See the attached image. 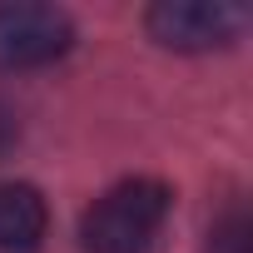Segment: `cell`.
Segmentation results:
<instances>
[{"label":"cell","instance_id":"obj_2","mask_svg":"<svg viewBox=\"0 0 253 253\" xmlns=\"http://www.w3.org/2000/svg\"><path fill=\"white\" fill-rule=\"evenodd\" d=\"M149 35L164 50H184V55H204V50H223L248 30V10L228 5V0H164L144 15Z\"/></svg>","mask_w":253,"mask_h":253},{"label":"cell","instance_id":"obj_1","mask_svg":"<svg viewBox=\"0 0 253 253\" xmlns=\"http://www.w3.org/2000/svg\"><path fill=\"white\" fill-rule=\"evenodd\" d=\"M174 209L169 184L159 179H124L104 189L84 218H80V248L84 253H149L164 233V218Z\"/></svg>","mask_w":253,"mask_h":253},{"label":"cell","instance_id":"obj_6","mask_svg":"<svg viewBox=\"0 0 253 253\" xmlns=\"http://www.w3.org/2000/svg\"><path fill=\"white\" fill-rule=\"evenodd\" d=\"M15 139H20V119H15V109L5 99H0V159L15 149Z\"/></svg>","mask_w":253,"mask_h":253},{"label":"cell","instance_id":"obj_3","mask_svg":"<svg viewBox=\"0 0 253 253\" xmlns=\"http://www.w3.org/2000/svg\"><path fill=\"white\" fill-rule=\"evenodd\" d=\"M75 20L60 5H0V70H40L70 55Z\"/></svg>","mask_w":253,"mask_h":253},{"label":"cell","instance_id":"obj_4","mask_svg":"<svg viewBox=\"0 0 253 253\" xmlns=\"http://www.w3.org/2000/svg\"><path fill=\"white\" fill-rule=\"evenodd\" d=\"M50 233V209L35 184H0V253H35Z\"/></svg>","mask_w":253,"mask_h":253},{"label":"cell","instance_id":"obj_5","mask_svg":"<svg viewBox=\"0 0 253 253\" xmlns=\"http://www.w3.org/2000/svg\"><path fill=\"white\" fill-rule=\"evenodd\" d=\"M204 253H253V228L243 209H228L213 228H209V248Z\"/></svg>","mask_w":253,"mask_h":253}]
</instances>
